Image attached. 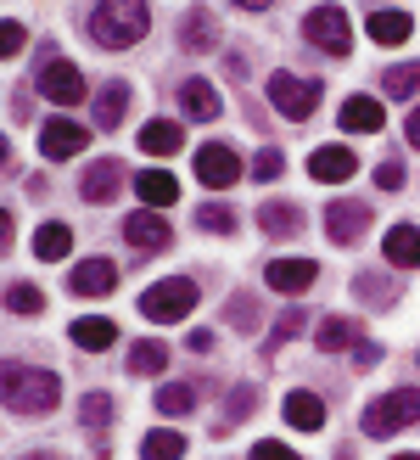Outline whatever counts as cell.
<instances>
[{
	"instance_id": "6da1fadb",
	"label": "cell",
	"mask_w": 420,
	"mask_h": 460,
	"mask_svg": "<svg viewBox=\"0 0 420 460\" xmlns=\"http://www.w3.org/2000/svg\"><path fill=\"white\" fill-rule=\"evenodd\" d=\"M146 29H152L146 0H96V12H90V40L101 51H129Z\"/></svg>"
},
{
	"instance_id": "7a4b0ae2",
	"label": "cell",
	"mask_w": 420,
	"mask_h": 460,
	"mask_svg": "<svg viewBox=\"0 0 420 460\" xmlns=\"http://www.w3.org/2000/svg\"><path fill=\"white\" fill-rule=\"evenodd\" d=\"M62 399V376L34 371V365H6V410L12 416H45Z\"/></svg>"
},
{
	"instance_id": "3957f363",
	"label": "cell",
	"mask_w": 420,
	"mask_h": 460,
	"mask_svg": "<svg viewBox=\"0 0 420 460\" xmlns=\"http://www.w3.org/2000/svg\"><path fill=\"white\" fill-rule=\"evenodd\" d=\"M197 309V281H185V275H169V281H157L140 292V314L152 320V326H174Z\"/></svg>"
},
{
	"instance_id": "277c9868",
	"label": "cell",
	"mask_w": 420,
	"mask_h": 460,
	"mask_svg": "<svg viewBox=\"0 0 420 460\" xmlns=\"http://www.w3.org/2000/svg\"><path fill=\"white\" fill-rule=\"evenodd\" d=\"M319 96H325V84H319V79L286 74V67H280V74L269 79V102H275V112H280V119H292V124H302V119H309V112L319 107Z\"/></svg>"
},
{
	"instance_id": "5b68a950",
	"label": "cell",
	"mask_w": 420,
	"mask_h": 460,
	"mask_svg": "<svg viewBox=\"0 0 420 460\" xmlns=\"http://www.w3.org/2000/svg\"><path fill=\"white\" fill-rule=\"evenodd\" d=\"M409 421H420V394L415 387H398V394H387L364 410V432L370 438H392V432H404Z\"/></svg>"
},
{
	"instance_id": "8992f818",
	"label": "cell",
	"mask_w": 420,
	"mask_h": 460,
	"mask_svg": "<svg viewBox=\"0 0 420 460\" xmlns=\"http://www.w3.org/2000/svg\"><path fill=\"white\" fill-rule=\"evenodd\" d=\"M302 34H309V45H319V51H331V57L354 51V29H347L342 6H314L309 17H302Z\"/></svg>"
},
{
	"instance_id": "52a82bcc",
	"label": "cell",
	"mask_w": 420,
	"mask_h": 460,
	"mask_svg": "<svg viewBox=\"0 0 420 460\" xmlns=\"http://www.w3.org/2000/svg\"><path fill=\"white\" fill-rule=\"evenodd\" d=\"M39 96L57 102V107H79L84 102V74L67 57H45V67H39Z\"/></svg>"
},
{
	"instance_id": "ba28073f",
	"label": "cell",
	"mask_w": 420,
	"mask_h": 460,
	"mask_svg": "<svg viewBox=\"0 0 420 460\" xmlns=\"http://www.w3.org/2000/svg\"><path fill=\"white\" fill-rule=\"evenodd\" d=\"M370 230V202H331V208H325V236H331L337 247H354L359 236Z\"/></svg>"
},
{
	"instance_id": "9c48e42d",
	"label": "cell",
	"mask_w": 420,
	"mask_h": 460,
	"mask_svg": "<svg viewBox=\"0 0 420 460\" xmlns=\"http://www.w3.org/2000/svg\"><path fill=\"white\" fill-rule=\"evenodd\" d=\"M90 146V129L84 124H67V119H51L39 129V152L51 157V164H62V157H79Z\"/></svg>"
},
{
	"instance_id": "30bf717a",
	"label": "cell",
	"mask_w": 420,
	"mask_h": 460,
	"mask_svg": "<svg viewBox=\"0 0 420 460\" xmlns=\"http://www.w3.org/2000/svg\"><path fill=\"white\" fill-rule=\"evenodd\" d=\"M197 180H202V186H214V191L236 186V180H241V157L230 152V146H202L197 152Z\"/></svg>"
},
{
	"instance_id": "8fae6325",
	"label": "cell",
	"mask_w": 420,
	"mask_h": 460,
	"mask_svg": "<svg viewBox=\"0 0 420 460\" xmlns=\"http://www.w3.org/2000/svg\"><path fill=\"white\" fill-rule=\"evenodd\" d=\"M67 287H74L79 297H107L112 287H118V264L112 259H84V264H74Z\"/></svg>"
},
{
	"instance_id": "7c38bea8",
	"label": "cell",
	"mask_w": 420,
	"mask_h": 460,
	"mask_svg": "<svg viewBox=\"0 0 420 460\" xmlns=\"http://www.w3.org/2000/svg\"><path fill=\"white\" fill-rule=\"evenodd\" d=\"M124 236H129V247H140V252H162V247H169L174 242V230H169V219H162V214H129L124 219Z\"/></svg>"
},
{
	"instance_id": "4fadbf2b",
	"label": "cell",
	"mask_w": 420,
	"mask_h": 460,
	"mask_svg": "<svg viewBox=\"0 0 420 460\" xmlns=\"http://www.w3.org/2000/svg\"><path fill=\"white\" fill-rule=\"evenodd\" d=\"M118 186H124V164H118V157H101V164H90L84 180H79L84 202H112V197H118Z\"/></svg>"
},
{
	"instance_id": "5bb4252c",
	"label": "cell",
	"mask_w": 420,
	"mask_h": 460,
	"mask_svg": "<svg viewBox=\"0 0 420 460\" xmlns=\"http://www.w3.org/2000/svg\"><path fill=\"white\" fill-rule=\"evenodd\" d=\"M309 174L325 180V186H342V180H354V174H359V157L347 152V146H319V152L309 157Z\"/></svg>"
},
{
	"instance_id": "9a60e30c",
	"label": "cell",
	"mask_w": 420,
	"mask_h": 460,
	"mask_svg": "<svg viewBox=\"0 0 420 460\" xmlns=\"http://www.w3.org/2000/svg\"><path fill=\"white\" fill-rule=\"evenodd\" d=\"M314 275H319L314 259H275V264L264 270V281H269L275 292H309V287H314Z\"/></svg>"
},
{
	"instance_id": "2e32d148",
	"label": "cell",
	"mask_w": 420,
	"mask_h": 460,
	"mask_svg": "<svg viewBox=\"0 0 420 460\" xmlns=\"http://www.w3.org/2000/svg\"><path fill=\"white\" fill-rule=\"evenodd\" d=\"M381 252H387V264H398V270H420V225H392Z\"/></svg>"
},
{
	"instance_id": "e0dca14e",
	"label": "cell",
	"mask_w": 420,
	"mask_h": 460,
	"mask_svg": "<svg viewBox=\"0 0 420 460\" xmlns=\"http://www.w3.org/2000/svg\"><path fill=\"white\" fill-rule=\"evenodd\" d=\"M387 124V112L376 96H347L342 102V129H354V135H376Z\"/></svg>"
},
{
	"instance_id": "ac0fdd59",
	"label": "cell",
	"mask_w": 420,
	"mask_h": 460,
	"mask_svg": "<svg viewBox=\"0 0 420 460\" xmlns=\"http://www.w3.org/2000/svg\"><path fill=\"white\" fill-rule=\"evenodd\" d=\"M179 107L191 112L197 124H214V119H219V90L207 84V79H185V84H179Z\"/></svg>"
},
{
	"instance_id": "d6986e66",
	"label": "cell",
	"mask_w": 420,
	"mask_h": 460,
	"mask_svg": "<svg viewBox=\"0 0 420 460\" xmlns=\"http://www.w3.org/2000/svg\"><path fill=\"white\" fill-rule=\"evenodd\" d=\"M67 337H74L84 354H101V349H112V342H118V326H112V320H101V314H84V320H74V326H67Z\"/></svg>"
},
{
	"instance_id": "ffe728a7",
	"label": "cell",
	"mask_w": 420,
	"mask_h": 460,
	"mask_svg": "<svg viewBox=\"0 0 420 460\" xmlns=\"http://www.w3.org/2000/svg\"><path fill=\"white\" fill-rule=\"evenodd\" d=\"M286 421L297 432H319L325 427V399L309 394V387H297V394H286Z\"/></svg>"
},
{
	"instance_id": "44dd1931",
	"label": "cell",
	"mask_w": 420,
	"mask_h": 460,
	"mask_svg": "<svg viewBox=\"0 0 420 460\" xmlns=\"http://www.w3.org/2000/svg\"><path fill=\"white\" fill-rule=\"evenodd\" d=\"M179 146H185V129L169 124V119H152L146 129H140V152L146 157H174Z\"/></svg>"
},
{
	"instance_id": "7402d4cb",
	"label": "cell",
	"mask_w": 420,
	"mask_h": 460,
	"mask_svg": "<svg viewBox=\"0 0 420 460\" xmlns=\"http://www.w3.org/2000/svg\"><path fill=\"white\" fill-rule=\"evenodd\" d=\"M135 191H140V202H146V208H169V202L179 197V180L162 174V169H140V174H135Z\"/></svg>"
},
{
	"instance_id": "603a6c76",
	"label": "cell",
	"mask_w": 420,
	"mask_h": 460,
	"mask_svg": "<svg viewBox=\"0 0 420 460\" xmlns=\"http://www.w3.org/2000/svg\"><path fill=\"white\" fill-rule=\"evenodd\" d=\"M124 112H129V84H118V79L101 84V90H96V124H101V129H118Z\"/></svg>"
},
{
	"instance_id": "cb8c5ba5",
	"label": "cell",
	"mask_w": 420,
	"mask_h": 460,
	"mask_svg": "<svg viewBox=\"0 0 420 460\" xmlns=\"http://www.w3.org/2000/svg\"><path fill=\"white\" fill-rule=\"evenodd\" d=\"M314 342H319L325 354L359 349V326H354V320H342V314H325V320H319V332H314Z\"/></svg>"
},
{
	"instance_id": "d4e9b609",
	"label": "cell",
	"mask_w": 420,
	"mask_h": 460,
	"mask_svg": "<svg viewBox=\"0 0 420 460\" xmlns=\"http://www.w3.org/2000/svg\"><path fill=\"white\" fill-rule=\"evenodd\" d=\"M364 29H370V40H376V45H404V40L415 34V22H409L404 12H370Z\"/></svg>"
},
{
	"instance_id": "484cf974",
	"label": "cell",
	"mask_w": 420,
	"mask_h": 460,
	"mask_svg": "<svg viewBox=\"0 0 420 460\" xmlns=\"http://www.w3.org/2000/svg\"><path fill=\"white\" fill-rule=\"evenodd\" d=\"M179 45H185V51H214V45H219V22H214V12H191V17H185Z\"/></svg>"
},
{
	"instance_id": "4316f807",
	"label": "cell",
	"mask_w": 420,
	"mask_h": 460,
	"mask_svg": "<svg viewBox=\"0 0 420 460\" xmlns=\"http://www.w3.org/2000/svg\"><path fill=\"white\" fill-rule=\"evenodd\" d=\"M67 247H74V230H67V225H39L34 230V252H39L45 264H62Z\"/></svg>"
},
{
	"instance_id": "83f0119b",
	"label": "cell",
	"mask_w": 420,
	"mask_h": 460,
	"mask_svg": "<svg viewBox=\"0 0 420 460\" xmlns=\"http://www.w3.org/2000/svg\"><path fill=\"white\" fill-rule=\"evenodd\" d=\"M140 460H185V438L174 427H157V432H146V444H140Z\"/></svg>"
},
{
	"instance_id": "f1b7e54d",
	"label": "cell",
	"mask_w": 420,
	"mask_h": 460,
	"mask_svg": "<svg viewBox=\"0 0 420 460\" xmlns=\"http://www.w3.org/2000/svg\"><path fill=\"white\" fill-rule=\"evenodd\" d=\"M258 225L269 230V236H297V230H302V219H297L292 202H264V208H258Z\"/></svg>"
},
{
	"instance_id": "f546056e",
	"label": "cell",
	"mask_w": 420,
	"mask_h": 460,
	"mask_svg": "<svg viewBox=\"0 0 420 460\" xmlns=\"http://www.w3.org/2000/svg\"><path fill=\"white\" fill-rule=\"evenodd\" d=\"M162 365H169V349H162V342H152V337L129 349V371H135V376H157Z\"/></svg>"
},
{
	"instance_id": "4dcf8cb0",
	"label": "cell",
	"mask_w": 420,
	"mask_h": 460,
	"mask_svg": "<svg viewBox=\"0 0 420 460\" xmlns=\"http://www.w3.org/2000/svg\"><path fill=\"white\" fill-rule=\"evenodd\" d=\"M381 90H387V96H415V90H420V62H398V67H387V74H381Z\"/></svg>"
},
{
	"instance_id": "1f68e13d",
	"label": "cell",
	"mask_w": 420,
	"mask_h": 460,
	"mask_svg": "<svg viewBox=\"0 0 420 460\" xmlns=\"http://www.w3.org/2000/svg\"><path fill=\"white\" fill-rule=\"evenodd\" d=\"M157 410H162V416H185V410H197V387L191 382H169L157 394Z\"/></svg>"
},
{
	"instance_id": "d6a6232c",
	"label": "cell",
	"mask_w": 420,
	"mask_h": 460,
	"mask_svg": "<svg viewBox=\"0 0 420 460\" xmlns=\"http://www.w3.org/2000/svg\"><path fill=\"white\" fill-rule=\"evenodd\" d=\"M6 309H12V314H39V309H45V292H39L34 281H12V287H6Z\"/></svg>"
},
{
	"instance_id": "836d02e7",
	"label": "cell",
	"mask_w": 420,
	"mask_h": 460,
	"mask_svg": "<svg viewBox=\"0 0 420 460\" xmlns=\"http://www.w3.org/2000/svg\"><path fill=\"white\" fill-rule=\"evenodd\" d=\"M197 225L214 230V236H230V230H236V214H230L224 202H202V208H197Z\"/></svg>"
},
{
	"instance_id": "e575fe53",
	"label": "cell",
	"mask_w": 420,
	"mask_h": 460,
	"mask_svg": "<svg viewBox=\"0 0 420 460\" xmlns=\"http://www.w3.org/2000/svg\"><path fill=\"white\" fill-rule=\"evenodd\" d=\"M354 292L364 297V304H392V297H398V287H392L387 275H359V281H354Z\"/></svg>"
},
{
	"instance_id": "d590c367",
	"label": "cell",
	"mask_w": 420,
	"mask_h": 460,
	"mask_svg": "<svg viewBox=\"0 0 420 460\" xmlns=\"http://www.w3.org/2000/svg\"><path fill=\"white\" fill-rule=\"evenodd\" d=\"M79 416H84L90 432H107V421H112V399H107V394H90V399L79 404Z\"/></svg>"
},
{
	"instance_id": "8d00e7d4",
	"label": "cell",
	"mask_w": 420,
	"mask_h": 460,
	"mask_svg": "<svg viewBox=\"0 0 420 460\" xmlns=\"http://www.w3.org/2000/svg\"><path fill=\"white\" fill-rule=\"evenodd\" d=\"M22 45H29V29H22L17 17H6V22H0V57H17Z\"/></svg>"
},
{
	"instance_id": "74e56055",
	"label": "cell",
	"mask_w": 420,
	"mask_h": 460,
	"mask_svg": "<svg viewBox=\"0 0 420 460\" xmlns=\"http://www.w3.org/2000/svg\"><path fill=\"white\" fill-rule=\"evenodd\" d=\"M280 169H286V157H280L275 146H264L258 157H252V180H280Z\"/></svg>"
},
{
	"instance_id": "f35d334b",
	"label": "cell",
	"mask_w": 420,
	"mask_h": 460,
	"mask_svg": "<svg viewBox=\"0 0 420 460\" xmlns=\"http://www.w3.org/2000/svg\"><path fill=\"white\" fill-rule=\"evenodd\" d=\"M297 332H302V309H286V314L275 320V337H269V342L280 349V342H286V337H297Z\"/></svg>"
},
{
	"instance_id": "ab89813d",
	"label": "cell",
	"mask_w": 420,
	"mask_h": 460,
	"mask_svg": "<svg viewBox=\"0 0 420 460\" xmlns=\"http://www.w3.org/2000/svg\"><path fill=\"white\" fill-rule=\"evenodd\" d=\"M230 326H241V332L258 326V309H252V297H236V304H230Z\"/></svg>"
},
{
	"instance_id": "60d3db41",
	"label": "cell",
	"mask_w": 420,
	"mask_h": 460,
	"mask_svg": "<svg viewBox=\"0 0 420 460\" xmlns=\"http://www.w3.org/2000/svg\"><path fill=\"white\" fill-rule=\"evenodd\" d=\"M252 404H258V399H252V387H236V394H230V404H224V416L241 421V416H252Z\"/></svg>"
},
{
	"instance_id": "b9f144b4",
	"label": "cell",
	"mask_w": 420,
	"mask_h": 460,
	"mask_svg": "<svg viewBox=\"0 0 420 460\" xmlns=\"http://www.w3.org/2000/svg\"><path fill=\"white\" fill-rule=\"evenodd\" d=\"M252 460H297L286 444H275V438H264V444H252Z\"/></svg>"
},
{
	"instance_id": "7bdbcfd3",
	"label": "cell",
	"mask_w": 420,
	"mask_h": 460,
	"mask_svg": "<svg viewBox=\"0 0 420 460\" xmlns=\"http://www.w3.org/2000/svg\"><path fill=\"white\" fill-rule=\"evenodd\" d=\"M376 186H381V191H398V186H404V164H381V169H376Z\"/></svg>"
},
{
	"instance_id": "ee69618b",
	"label": "cell",
	"mask_w": 420,
	"mask_h": 460,
	"mask_svg": "<svg viewBox=\"0 0 420 460\" xmlns=\"http://www.w3.org/2000/svg\"><path fill=\"white\" fill-rule=\"evenodd\" d=\"M376 359H381V349H376V342H359V349H354V365H359V371H370Z\"/></svg>"
},
{
	"instance_id": "f6af8a7d",
	"label": "cell",
	"mask_w": 420,
	"mask_h": 460,
	"mask_svg": "<svg viewBox=\"0 0 420 460\" xmlns=\"http://www.w3.org/2000/svg\"><path fill=\"white\" fill-rule=\"evenodd\" d=\"M185 349H191V354H207V349H214V332H191V337H185Z\"/></svg>"
},
{
	"instance_id": "bcb514c9",
	"label": "cell",
	"mask_w": 420,
	"mask_h": 460,
	"mask_svg": "<svg viewBox=\"0 0 420 460\" xmlns=\"http://www.w3.org/2000/svg\"><path fill=\"white\" fill-rule=\"evenodd\" d=\"M404 135H409V146H420V107L409 112V124H404Z\"/></svg>"
},
{
	"instance_id": "7dc6e473",
	"label": "cell",
	"mask_w": 420,
	"mask_h": 460,
	"mask_svg": "<svg viewBox=\"0 0 420 460\" xmlns=\"http://www.w3.org/2000/svg\"><path fill=\"white\" fill-rule=\"evenodd\" d=\"M236 6H247V12H264V6H275V0H236Z\"/></svg>"
},
{
	"instance_id": "c3c4849f",
	"label": "cell",
	"mask_w": 420,
	"mask_h": 460,
	"mask_svg": "<svg viewBox=\"0 0 420 460\" xmlns=\"http://www.w3.org/2000/svg\"><path fill=\"white\" fill-rule=\"evenodd\" d=\"M22 460H51V455H22Z\"/></svg>"
},
{
	"instance_id": "681fc988",
	"label": "cell",
	"mask_w": 420,
	"mask_h": 460,
	"mask_svg": "<svg viewBox=\"0 0 420 460\" xmlns=\"http://www.w3.org/2000/svg\"><path fill=\"white\" fill-rule=\"evenodd\" d=\"M392 460H420V455H392Z\"/></svg>"
}]
</instances>
